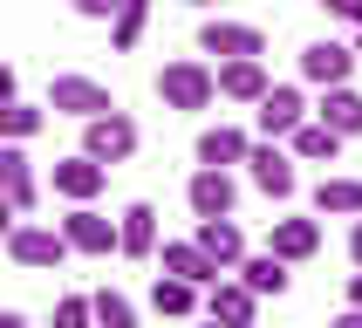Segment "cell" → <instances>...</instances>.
Listing matches in <instances>:
<instances>
[{"mask_svg": "<svg viewBox=\"0 0 362 328\" xmlns=\"http://www.w3.org/2000/svg\"><path fill=\"white\" fill-rule=\"evenodd\" d=\"M82 151L96 164H123V158H137V123L123 117V110H103V117L82 123Z\"/></svg>", "mask_w": 362, "mask_h": 328, "instance_id": "1", "label": "cell"}, {"mask_svg": "<svg viewBox=\"0 0 362 328\" xmlns=\"http://www.w3.org/2000/svg\"><path fill=\"white\" fill-rule=\"evenodd\" d=\"M158 96H164V110H205L219 89H212L205 62H171V69H158Z\"/></svg>", "mask_w": 362, "mask_h": 328, "instance_id": "2", "label": "cell"}, {"mask_svg": "<svg viewBox=\"0 0 362 328\" xmlns=\"http://www.w3.org/2000/svg\"><path fill=\"white\" fill-rule=\"evenodd\" d=\"M185 199H192V212H199V219H226V212L240 205V184H233V171H226V164H199V171H192V184H185Z\"/></svg>", "mask_w": 362, "mask_h": 328, "instance_id": "3", "label": "cell"}, {"mask_svg": "<svg viewBox=\"0 0 362 328\" xmlns=\"http://www.w3.org/2000/svg\"><path fill=\"white\" fill-rule=\"evenodd\" d=\"M48 110H62V117H103V110H117V96L103 89V82L89 76H55V89H48Z\"/></svg>", "mask_w": 362, "mask_h": 328, "instance_id": "4", "label": "cell"}, {"mask_svg": "<svg viewBox=\"0 0 362 328\" xmlns=\"http://www.w3.org/2000/svg\"><path fill=\"white\" fill-rule=\"evenodd\" d=\"M62 240H69V253H117V219H103L96 205L82 199L69 219H62Z\"/></svg>", "mask_w": 362, "mask_h": 328, "instance_id": "5", "label": "cell"}, {"mask_svg": "<svg viewBox=\"0 0 362 328\" xmlns=\"http://www.w3.org/2000/svg\"><path fill=\"white\" fill-rule=\"evenodd\" d=\"M7 253H14V266H62L69 260V240H62L55 226H14L7 233Z\"/></svg>", "mask_w": 362, "mask_h": 328, "instance_id": "6", "label": "cell"}, {"mask_svg": "<svg viewBox=\"0 0 362 328\" xmlns=\"http://www.w3.org/2000/svg\"><path fill=\"white\" fill-rule=\"evenodd\" d=\"M212 89H219L226 102H260V96H267V69H260V55H226V62H219V76H212Z\"/></svg>", "mask_w": 362, "mask_h": 328, "instance_id": "7", "label": "cell"}, {"mask_svg": "<svg viewBox=\"0 0 362 328\" xmlns=\"http://www.w3.org/2000/svg\"><path fill=\"white\" fill-rule=\"evenodd\" d=\"M117 253L123 260H151L158 253V205H123V219H117Z\"/></svg>", "mask_w": 362, "mask_h": 328, "instance_id": "8", "label": "cell"}, {"mask_svg": "<svg viewBox=\"0 0 362 328\" xmlns=\"http://www.w3.org/2000/svg\"><path fill=\"white\" fill-rule=\"evenodd\" d=\"M199 48L205 55H267V35L260 28H246V20H205L199 28Z\"/></svg>", "mask_w": 362, "mask_h": 328, "instance_id": "9", "label": "cell"}, {"mask_svg": "<svg viewBox=\"0 0 362 328\" xmlns=\"http://www.w3.org/2000/svg\"><path fill=\"white\" fill-rule=\"evenodd\" d=\"M246 164H253V184H260L267 199H294V158H287V151H274V137L253 144V151H246Z\"/></svg>", "mask_w": 362, "mask_h": 328, "instance_id": "10", "label": "cell"}, {"mask_svg": "<svg viewBox=\"0 0 362 328\" xmlns=\"http://www.w3.org/2000/svg\"><path fill=\"white\" fill-rule=\"evenodd\" d=\"M205 315H212V322H253V315H260V294H253V287L246 281H212L205 287Z\"/></svg>", "mask_w": 362, "mask_h": 328, "instance_id": "11", "label": "cell"}, {"mask_svg": "<svg viewBox=\"0 0 362 328\" xmlns=\"http://www.w3.org/2000/svg\"><path fill=\"white\" fill-rule=\"evenodd\" d=\"M267 253H281L287 266H294V260H315V253H322V226H315V219H274Z\"/></svg>", "mask_w": 362, "mask_h": 328, "instance_id": "12", "label": "cell"}, {"mask_svg": "<svg viewBox=\"0 0 362 328\" xmlns=\"http://www.w3.org/2000/svg\"><path fill=\"white\" fill-rule=\"evenodd\" d=\"M253 117H260L267 137H294V123L308 117V96H301V89H274V82H267V96H260Z\"/></svg>", "mask_w": 362, "mask_h": 328, "instance_id": "13", "label": "cell"}, {"mask_svg": "<svg viewBox=\"0 0 362 328\" xmlns=\"http://www.w3.org/2000/svg\"><path fill=\"white\" fill-rule=\"evenodd\" d=\"M164 274H178V281H192V287H212L219 281V266H212V253H205L199 240H164Z\"/></svg>", "mask_w": 362, "mask_h": 328, "instance_id": "14", "label": "cell"}, {"mask_svg": "<svg viewBox=\"0 0 362 328\" xmlns=\"http://www.w3.org/2000/svg\"><path fill=\"white\" fill-rule=\"evenodd\" d=\"M349 69H356V55H349L342 41H308V48H301V76L315 82V89H328V82H349Z\"/></svg>", "mask_w": 362, "mask_h": 328, "instance_id": "15", "label": "cell"}, {"mask_svg": "<svg viewBox=\"0 0 362 328\" xmlns=\"http://www.w3.org/2000/svg\"><path fill=\"white\" fill-rule=\"evenodd\" d=\"M192 240L212 253V266H219V274H233V266L246 260V240H240V226H233V212H226V219H199V233H192Z\"/></svg>", "mask_w": 362, "mask_h": 328, "instance_id": "16", "label": "cell"}, {"mask_svg": "<svg viewBox=\"0 0 362 328\" xmlns=\"http://www.w3.org/2000/svg\"><path fill=\"white\" fill-rule=\"evenodd\" d=\"M103 178H110V164H96L89 151L55 164V192H62V199H76V205H82V199H96V192H103Z\"/></svg>", "mask_w": 362, "mask_h": 328, "instance_id": "17", "label": "cell"}, {"mask_svg": "<svg viewBox=\"0 0 362 328\" xmlns=\"http://www.w3.org/2000/svg\"><path fill=\"white\" fill-rule=\"evenodd\" d=\"M315 117H322L328 130H342V137H362V96L349 89V82H328L322 102H315Z\"/></svg>", "mask_w": 362, "mask_h": 328, "instance_id": "18", "label": "cell"}, {"mask_svg": "<svg viewBox=\"0 0 362 328\" xmlns=\"http://www.w3.org/2000/svg\"><path fill=\"white\" fill-rule=\"evenodd\" d=\"M0 192L14 199V212H35V171H28V151L21 144H0Z\"/></svg>", "mask_w": 362, "mask_h": 328, "instance_id": "19", "label": "cell"}, {"mask_svg": "<svg viewBox=\"0 0 362 328\" xmlns=\"http://www.w3.org/2000/svg\"><path fill=\"white\" fill-rule=\"evenodd\" d=\"M342 144L349 137H342V130H328L322 117H315V123H308V117L294 123V158H308V164H335V158H342Z\"/></svg>", "mask_w": 362, "mask_h": 328, "instance_id": "20", "label": "cell"}, {"mask_svg": "<svg viewBox=\"0 0 362 328\" xmlns=\"http://www.w3.org/2000/svg\"><path fill=\"white\" fill-rule=\"evenodd\" d=\"M233 274H240V281L253 287L260 301H267V294H274V301L287 294V260H281V253H253V260H240Z\"/></svg>", "mask_w": 362, "mask_h": 328, "instance_id": "21", "label": "cell"}, {"mask_svg": "<svg viewBox=\"0 0 362 328\" xmlns=\"http://www.w3.org/2000/svg\"><path fill=\"white\" fill-rule=\"evenodd\" d=\"M246 130H233V123H212V130H199V164H246Z\"/></svg>", "mask_w": 362, "mask_h": 328, "instance_id": "22", "label": "cell"}, {"mask_svg": "<svg viewBox=\"0 0 362 328\" xmlns=\"http://www.w3.org/2000/svg\"><path fill=\"white\" fill-rule=\"evenodd\" d=\"M144 28H151V0H117V14H110V48L130 55V48L144 41Z\"/></svg>", "mask_w": 362, "mask_h": 328, "instance_id": "23", "label": "cell"}, {"mask_svg": "<svg viewBox=\"0 0 362 328\" xmlns=\"http://www.w3.org/2000/svg\"><path fill=\"white\" fill-rule=\"evenodd\" d=\"M315 212L356 219V212H362V178H322V184H315Z\"/></svg>", "mask_w": 362, "mask_h": 328, "instance_id": "24", "label": "cell"}, {"mask_svg": "<svg viewBox=\"0 0 362 328\" xmlns=\"http://www.w3.org/2000/svg\"><path fill=\"white\" fill-rule=\"evenodd\" d=\"M41 123H48V110H35V102H21V96L0 102V144H28Z\"/></svg>", "mask_w": 362, "mask_h": 328, "instance_id": "25", "label": "cell"}, {"mask_svg": "<svg viewBox=\"0 0 362 328\" xmlns=\"http://www.w3.org/2000/svg\"><path fill=\"white\" fill-rule=\"evenodd\" d=\"M151 308H158V315H192V308H199V287L178 281V274H158V287H151Z\"/></svg>", "mask_w": 362, "mask_h": 328, "instance_id": "26", "label": "cell"}, {"mask_svg": "<svg viewBox=\"0 0 362 328\" xmlns=\"http://www.w3.org/2000/svg\"><path fill=\"white\" fill-rule=\"evenodd\" d=\"M89 315H96V322H110V328H130V322H137V308L123 301L117 287H103L96 301H89Z\"/></svg>", "mask_w": 362, "mask_h": 328, "instance_id": "27", "label": "cell"}, {"mask_svg": "<svg viewBox=\"0 0 362 328\" xmlns=\"http://www.w3.org/2000/svg\"><path fill=\"white\" fill-rule=\"evenodd\" d=\"M55 322H62V328H82V322H96V315H89L82 294H69V301H55Z\"/></svg>", "mask_w": 362, "mask_h": 328, "instance_id": "28", "label": "cell"}, {"mask_svg": "<svg viewBox=\"0 0 362 328\" xmlns=\"http://www.w3.org/2000/svg\"><path fill=\"white\" fill-rule=\"evenodd\" d=\"M69 7H76L82 20H110V14H117V0H69Z\"/></svg>", "mask_w": 362, "mask_h": 328, "instance_id": "29", "label": "cell"}, {"mask_svg": "<svg viewBox=\"0 0 362 328\" xmlns=\"http://www.w3.org/2000/svg\"><path fill=\"white\" fill-rule=\"evenodd\" d=\"M322 7H328L335 20H356V28H362V0H322Z\"/></svg>", "mask_w": 362, "mask_h": 328, "instance_id": "30", "label": "cell"}, {"mask_svg": "<svg viewBox=\"0 0 362 328\" xmlns=\"http://www.w3.org/2000/svg\"><path fill=\"white\" fill-rule=\"evenodd\" d=\"M14 219H21V212H14V199H7V192H0V240H7V233H14Z\"/></svg>", "mask_w": 362, "mask_h": 328, "instance_id": "31", "label": "cell"}, {"mask_svg": "<svg viewBox=\"0 0 362 328\" xmlns=\"http://www.w3.org/2000/svg\"><path fill=\"white\" fill-rule=\"evenodd\" d=\"M349 260L362 266V212H356V226H349Z\"/></svg>", "mask_w": 362, "mask_h": 328, "instance_id": "32", "label": "cell"}, {"mask_svg": "<svg viewBox=\"0 0 362 328\" xmlns=\"http://www.w3.org/2000/svg\"><path fill=\"white\" fill-rule=\"evenodd\" d=\"M14 96V69H7V62H0V102Z\"/></svg>", "mask_w": 362, "mask_h": 328, "instance_id": "33", "label": "cell"}, {"mask_svg": "<svg viewBox=\"0 0 362 328\" xmlns=\"http://www.w3.org/2000/svg\"><path fill=\"white\" fill-rule=\"evenodd\" d=\"M349 308H362V274H356V281H349Z\"/></svg>", "mask_w": 362, "mask_h": 328, "instance_id": "34", "label": "cell"}, {"mask_svg": "<svg viewBox=\"0 0 362 328\" xmlns=\"http://www.w3.org/2000/svg\"><path fill=\"white\" fill-rule=\"evenodd\" d=\"M192 7H212V0H192Z\"/></svg>", "mask_w": 362, "mask_h": 328, "instance_id": "35", "label": "cell"}]
</instances>
